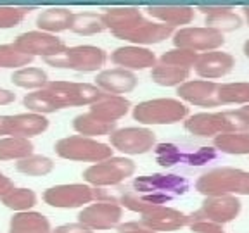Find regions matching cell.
<instances>
[{
    "instance_id": "cell-1",
    "label": "cell",
    "mask_w": 249,
    "mask_h": 233,
    "mask_svg": "<svg viewBox=\"0 0 249 233\" xmlns=\"http://www.w3.org/2000/svg\"><path fill=\"white\" fill-rule=\"evenodd\" d=\"M101 90L90 83L74 82H49L42 90L28 93L23 105L33 114H51L64 107L92 105L102 97Z\"/></svg>"
},
{
    "instance_id": "cell-2",
    "label": "cell",
    "mask_w": 249,
    "mask_h": 233,
    "mask_svg": "<svg viewBox=\"0 0 249 233\" xmlns=\"http://www.w3.org/2000/svg\"><path fill=\"white\" fill-rule=\"evenodd\" d=\"M102 21L106 24V30L111 31L116 38L135 43L137 47L161 43L175 33L173 28L168 24L145 19L139 7L106 9Z\"/></svg>"
},
{
    "instance_id": "cell-3",
    "label": "cell",
    "mask_w": 249,
    "mask_h": 233,
    "mask_svg": "<svg viewBox=\"0 0 249 233\" xmlns=\"http://www.w3.org/2000/svg\"><path fill=\"white\" fill-rule=\"evenodd\" d=\"M196 190L204 197L249 195V171L229 166L214 167L199 176L196 182Z\"/></svg>"
},
{
    "instance_id": "cell-4",
    "label": "cell",
    "mask_w": 249,
    "mask_h": 233,
    "mask_svg": "<svg viewBox=\"0 0 249 233\" xmlns=\"http://www.w3.org/2000/svg\"><path fill=\"white\" fill-rule=\"evenodd\" d=\"M189 188H191V183L185 176L164 175V173L137 176L132 182V190L156 206H163L171 199L185 195Z\"/></svg>"
},
{
    "instance_id": "cell-5",
    "label": "cell",
    "mask_w": 249,
    "mask_h": 233,
    "mask_svg": "<svg viewBox=\"0 0 249 233\" xmlns=\"http://www.w3.org/2000/svg\"><path fill=\"white\" fill-rule=\"evenodd\" d=\"M132 116L142 124H175L189 117V107L178 99H152L137 104Z\"/></svg>"
},
{
    "instance_id": "cell-6",
    "label": "cell",
    "mask_w": 249,
    "mask_h": 233,
    "mask_svg": "<svg viewBox=\"0 0 249 233\" xmlns=\"http://www.w3.org/2000/svg\"><path fill=\"white\" fill-rule=\"evenodd\" d=\"M54 150L59 157L70 161H82V163H102L113 157V149L107 144H102L89 136L73 135L55 142Z\"/></svg>"
},
{
    "instance_id": "cell-7",
    "label": "cell",
    "mask_w": 249,
    "mask_h": 233,
    "mask_svg": "<svg viewBox=\"0 0 249 233\" xmlns=\"http://www.w3.org/2000/svg\"><path fill=\"white\" fill-rule=\"evenodd\" d=\"M52 67L59 69H71L78 73H93L101 69L107 61V54L101 47L95 45H76L70 47L62 54L55 57L43 59Z\"/></svg>"
},
{
    "instance_id": "cell-8",
    "label": "cell",
    "mask_w": 249,
    "mask_h": 233,
    "mask_svg": "<svg viewBox=\"0 0 249 233\" xmlns=\"http://www.w3.org/2000/svg\"><path fill=\"white\" fill-rule=\"evenodd\" d=\"M156 163L163 167H171L177 164L199 167L218 157L214 147H191L183 144H160L156 147Z\"/></svg>"
},
{
    "instance_id": "cell-9",
    "label": "cell",
    "mask_w": 249,
    "mask_h": 233,
    "mask_svg": "<svg viewBox=\"0 0 249 233\" xmlns=\"http://www.w3.org/2000/svg\"><path fill=\"white\" fill-rule=\"evenodd\" d=\"M241 207V200L233 195L206 197L197 211L187 214V226L194 225V223H213V225L223 226L225 223L233 221L239 216Z\"/></svg>"
},
{
    "instance_id": "cell-10",
    "label": "cell",
    "mask_w": 249,
    "mask_h": 233,
    "mask_svg": "<svg viewBox=\"0 0 249 233\" xmlns=\"http://www.w3.org/2000/svg\"><path fill=\"white\" fill-rule=\"evenodd\" d=\"M135 173V163L126 157H111L83 171V180L95 188L116 186Z\"/></svg>"
},
{
    "instance_id": "cell-11",
    "label": "cell",
    "mask_w": 249,
    "mask_h": 233,
    "mask_svg": "<svg viewBox=\"0 0 249 233\" xmlns=\"http://www.w3.org/2000/svg\"><path fill=\"white\" fill-rule=\"evenodd\" d=\"M223 43H225L223 33L206 26H187L173 33L175 49H183V50H191L196 54L218 50L220 47H223Z\"/></svg>"
},
{
    "instance_id": "cell-12",
    "label": "cell",
    "mask_w": 249,
    "mask_h": 233,
    "mask_svg": "<svg viewBox=\"0 0 249 233\" xmlns=\"http://www.w3.org/2000/svg\"><path fill=\"white\" fill-rule=\"evenodd\" d=\"M43 200L52 207L59 209H73L82 207L95 200V188L83 183H71V185H55L43 192Z\"/></svg>"
},
{
    "instance_id": "cell-13",
    "label": "cell",
    "mask_w": 249,
    "mask_h": 233,
    "mask_svg": "<svg viewBox=\"0 0 249 233\" xmlns=\"http://www.w3.org/2000/svg\"><path fill=\"white\" fill-rule=\"evenodd\" d=\"M111 145L116 150L128 155H139L152 150L156 145V133L149 128H139V126H130V128L114 130L111 135Z\"/></svg>"
},
{
    "instance_id": "cell-14",
    "label": "cell",
    "mask_w": 249,
    "mask_h": 233,
    "mask_svg": "<svg viewBox=\"0 0 249 233\" xmlns=\"http://www.w3.org/2000/svg\"><path fill=\"white\" fill-rule=\"evenodd\" d=\"M14 45L24 54L35 57V55H42L43 59L55 57V55L62 54L68 47L59 36L51 35V33H43V31H26L21 33L19 36H16Z\"/></svg>"
},
{
    "instance_id": "cell-15",
    "label": "cell",
    "mask_w": 249,
    "mask_h": 233,
    "mask_svg": "<svg viewBox=\"0 0 249 233\" xmlns=\"http://www.w3.org/2000/svg\"><path fill=\"white\" fill-rule=\"evenodd\" d=\"M123 207L113 202H93L78 214V223L89 230H111L120 225Z\"/></svg>"
},
{
    "instance_id": "cell-16",
    "label": "cell",
    "mask_w": 249,
    "mask_h": 233,
    "mask_svg": "<svg viewBox=\"0 0 249 233\" xmlns=\"http://www.w3.org/2000/svg\"><path fill=\"white\" fill-rule=\"evenodd\" d=\"M49 128V119L40 114L26 113L14 116H0V135H9L14 138H31L42 135Z\"/></svg>"
},
{
    "instance_id": "cell-17",
    "label": "cell",
    "mask_w": 249,
    "mask_h": 233,
    "mask_svg": "<svg viewBox=\"0 0 249 233\" xmlns=\"http://www.w3.org/2000/svg\"><path fill=\"white\" fill-rule=\"evenodd\" d=\"M183 128L196 136H218L233 132V123L225 113H199L183 121Z\"/></svg>"
},
{
    "instance_id": "cell-18",
    "label": "cell",
    "mask_w": 249,
    "mask_h": 233,
    "mask_svg": "<svg viewBox=\"0 0 249 233\" xmlns=\"http://www.w3.org/2000/svg\"><path fill=\"white\" fill-rule=\"evenodd\" d=\"M140 223L152 232H175L187 226V214L168 206H156L140 214Z\"/></svg>"
},
{
    "instance_id": "cell-19",
    "label": "cell",
    "mask_w": 249,
    "mask_h": 233,
    "mask_svg": "<svg viewBox=\"0 0 249 233\" xmlns=\"http://www.w3.org/2000/svg\"><path fill=\"white\" fill-rule=\"evenodd\" d=\"M216 82H208V80H192L185 82L177 88V95L182 100L194 104L197 107H218L216 99Z\"/></svg>"
},
{
    "instance_id": "cell-20",
    "label": "cell",
    "mask_w": 249,
    "mask_h": 233,
    "mask_svg": "<svg viewBox=\"0 0 249 233\" xmlns=\"http://www.w3.org/2000/svg\"><path fill=\"white\" fill-rule=\"evenodd\" d=\"M197 11L204 14L206 28L216 30L220 33H230L242 26V17L233 12L232 5H218V4H201Z\"/></svg>"
},
{
    "instance_id": "cell-21",
    "label": "cell",
    "mask_w": 249,
    "mask_h": 233,
    "mask_svg": "<svg viewBox=\"0 0 249 233\" xmlns=\"http://www.w3.org/2000/svg\"><path fill=\"white\" fill-rule=\"evenodd\" d=\"M235 66V59L227 52L213 50V52H204V54L197 55L196 61V73L201 78L211 82V80H218V78L225 76Z\"/></svg>"
},
{
    "instance_id": "cell-22",
    "label": "cell",
    "mask_w": 249,
    "mask_h": 233,
    "mask_svg": "<svg viewBox=\"0 0 249 233\" xmlns=\"http://www.w3.org/2000/svg\"><path fill=\"white\" fill-rule=\"evenodd\" d=\"M137 83L139 80L135 74L128 69H121V67L101 71L95 78V86L101 92L109 93V95H120V97H123V93L132 92Z\"/></svg>"
},
{
    "instance_id": "cell-23",
    "label": "cell",
    "mask_w": 249,
    "mask_h": 233,
    "mask_svg": "<svg viewBox=\"0 0 249 233\" xmlns=\"http://www.w3.org/2000/svg\"><path fill=\"white\" fill-rule=\"evenodd\" d=\"M111 61L120 66L121 69H147L154 67L158 59L156 54L145 47H120L111 54Z\"/></svg>"
},
{
    "instance_id": "cell-24",
    "label": "cell",
    "mask_w": 249,
    "mask_h": 233,
    "mask_svg": "<svg viewBox=\"0 0 249 233\" xmlns=\"http://www.w3.org/2000/svg\"><path fill=\"white\" fill-rule=\"evenodd\" d=\"M130 100L120 95H109V93H102V97L97 102H93L90 105L89 113L95 116L97 119L104 121V123H116L118 119L124 116L130 111Z\"/></svg>"
},
{
    "instance_id": "cell-25",
    "label": "cell",
    "mask_w": 249,
    "mask_h": 233,
    "mask_svg": "<svg viewBox=\"0 0 249 233\" xmlns=\"http://www.w3.org/2000/svg\"><path fill=\"white\" fill-rule=\"evenodd\" d=\"M145 12L171 28L189 24L194 19V7H189V5H149Z\"/></svg>"
},
{
    "instance_id": "cell-26",
    "label": "cell",
    "mask_w": 249,
    "mask_h": 233,
    "mask_svg": "<svg viewBox=\"0 0 249 233\" xmlns=\"http://www.w3.org/2000/svg\"><path fill=\"white\" fill-rule=\"evenodd\" d=\"M9 233H52L51 221L35 211L18 213L11 217Z\"/></svg>"
},
{
    "instance_id": "cell-27",
    "label": "cell",
    "mask_w": 249,
    "mask_h": 233,
    "mask_svg": "<svg viewBox=\"0 0 249 233\" xmlns=\"http://www.w3.org/2000/svg\"><path fill=\"white\" fill-rule=\"evenodd\" d=\"M73 16L74 12H71L70 9H64V7L45 9L36 17V26L43 33H51V35L52 33H61V31H66L71 28Z\"/></svg>"
},
{
    "instance_id": "cell-28",
    "label": "cell",
    "mask_w": 249,
    "mask_h": 233,
    "mask_svg": "<svg viewBox=\"0 0 249 233\" xmlns=\"http://www.w3.org/2000/svg\"><path fill=\"white\" fill-rule=\"evenodd\" d=\"M216 150L229 155H249V130H233L214 136Z\"/></svg>"
},
{
    "instance_id": "cell-29",
    "label": "cell",
    "mask_w": 249,
    "mask_h": 233,
    "mask_svg": "<svg viewBox=\"0 0 249 233\" xmlns=\"http://www.w3.org/2000/svg\"><path fill=\"white\" fill-rule=\"evenodd\" d=\"M73 128L76 133L82 136H102V135H111L116 130V123H104V121L97 119L90 113L78 114L73 119Z\"/></svg>"
},
{
    "instance_id": "cell-30",
    "label": "cell",
    "mask_w": 249,
    "mask_h": 233,
    "mask_svg": "<svg viewBox=\"0 0 249 233\" xmlns=\"http://www.w3.org/2000/svg\"><path fill=\"white\" fill-rule=\"evenodd\" d=\"M189 76H191V69H185V67L156 64L151 69V80L160 86H177L178 88L189 80Z\"/></svg>"
},
{
    "instance_id": "cell-31",
    "label": "cell",
    "mask_w": 249,
    "mask_h": 233,
    "mask_svg": "<svg viewBox=\"0 0 249 233\" xmlns=\"http://www.w3.org/2000/svg\"><path fill=\"white\" fill-rule=\"evenodd\" d=\"M216 99L220 105L229 104H249V82L218 83Z\"/></svg>"
},
{
    "instance_id": "cell-32",
    "label": "cell",
    "mask_w": 249,
    "mask_h": 233,
    "mask_svg": "<svg viewBox=\"0 0 249 233\" xmlns=\"http://www.w3.org/2000/svg\"><path fill=\"white\" fill-rule=\"evenodd\" d=\"M33 144L28 138H0V161H12V159H26L33 155Z\"/></svg>"
},
{
    "instance_id": "cell-33",
    "label": "cell",
    "mask_w": 249,
    "mask_h": 233,
    "mask_svg": "<svg viewBox=\"0 0 249 233\" xmlns=\"http://www.w3.org/2000/svg\"><path fill=\"white\" fill-rule=\"evenodd\" d=\"M73 33L83 36L95 35V33H101L106 30V24L102 21V14L97 12H78L73 16V23L70 28Z\"/></svg>"
},
{
    "instance_id": "cell-34",
    "label": "cell",
    "mask_w": 249,
    "mask_h": 233,
    "mask_svg": "<svg viewBox=\"0 0 249 233\" xmlns=\"http://www.w3.org/2000/svg\"><path fill=\"white\" fill-rule=\"evenodd\" d=\"M16 169L28 176H45L54 169V161L47 155H30L16 163Z\"/></svg>"
},
{
    "instance_id": "cell-35",
    "label": "cell",
    "mask_w": 249,
    "mask_h": 233,
    "mask_svg": "<svg viewBox=\"0 0 249 233\" xmlns=\"http://www.w3.org/2000/svg\"><path fill=\"white\" fill-rule=\"evenodd\" d=\"M11 82L16 86H21V88H40L47 85V73L40 67H23V69H18L16 73H12Z\"/></svg>"
},
{
    "instance_id": "cell-36",
    "label": "cell",
    "mask_w": 249,
    "mask_h": 233,
    "mask_svg": "<svg viewBox=\"0 0 249 233\" xmlns=\"http://www.w3.org/2000/svg\"><path fill=\"white\" fill-rule=\"evenodd\" d=\"M0 200L9 209H14L18 213H26L36 204V194L31 188H12Z\"/></svg>"
},
{
    "instance_id": "cell-37",
    "label": "cell",
    "mask_w": 249,
    "mask_h": 233,
    "mask_svg": "<svg viewBox=\"0 0 249 233\" xmlns=\"http://www.w3.org/2000/svg\"><path fill=\"white\" fill-rule=\"evenodd\" d=\"M33 62V57L21 52L14 43L0 45V67H21Z\"/></svg>"
},
{
    "instance_id": "cell-38",
    "label": "cell",
    "mask_w": 249,
    "mask_h": 233,
    "mask_svg": "<svg viewBox=\"0 0 249 233\" xmlns=\"http://www.w3.org/2000/svg\"><path fill=\"white\" fill-rule=\"evenodd\" d=\"M196 52L183 50V49H171L166 50L160 57V64H166V66H177V67H185V69H192L197 61Z\"/></svg>"
},
{
    "instance_id": "cell-39",
    "label": "cell",
    "mask_w": 249,
    "mask_h": 233,
    "mask_svg": "<svg viewBox=\"0 0 249 233\" xmlns=\"http://www.w3.org/2000/svg\"><path fill=\"white\" fill-rule=\"evenodd\" d=\"M33 7H19V5H0V30H7V28L19 26L24 21Z\"/></svg>"
},
{
    "instance_id": "cell-40",
    "label": "cell",
    "mask_w": 249,
    "mask_h": 233,
    "mask_svg": "<svg viewBox=\"0 0 249 233\" xmlns=\"http://www.w3.org/2000/svg\"><path fill=\"white\" fill-rule=\"evenodd\" d=\"M227 114L235 130H249V104L244 107L233 109V111H227Z\"/></svg>"
},
{
    "instance_id": "cell-41",
    "label": "cell",
    "mask_w": 249,
    "mask_h": 233,
    "mask_svg": "<svg viewBox=\"0 0 249 233\" xmlns=\"http://www.w3.org/2000/svg\"><path fill=\"white\" fill-rule=\"evenodd\" d=\"M118 233H156V232L145 228L140 221H128V223H123V225H118Z\"/></svg>"
},
{
    "instance_id": "cell-42",
    "label": "cell",
    "mask_w": 249,
    "mask_h": 233,
    "mask_svg": "<svg viewBox=\"0 0 249 233\" xmlns=\"http://www.w3.org/2000/svg\"><path fill=\"white\" fill-rule=\"evenodd\" d=\"M52 233H93V232L87 228V226H83L82 223H68V225L57 226L55 230H52Z\"/></svg>"
},
{
    "instance_id": "cell-43",
    "label": "cell",
    "mask_w": 249,
    "mask_h": 233,
    "mask_svg": "<svg viewBox=\"0 0 249 233\" xmlns=\"http://www.w3.org/2000/svg\"><path fill=\"white\" fill-rule=\"evenodd\" d=\"M192 233H225L220 225H213V223H194L191 225Z\"/></svg>"
},
{
    "instance_id": "cell-44",
    "label": "cell",
    "mask_w": 249,
    "mask_h": 233,
    "mask_svg": "<svg viewBox=\"0 0 249 233\" xmlns=\"http://www.w3.org/2000/svg\"><path fill=\"white\" fill-rule=\"evenodd\" d=\"M12 188H14V183H12V180L9 178V176H5L4 173L0 171V199L4 197V195H7Z\"/></svg>"
},
{
    "instance_id": "cell-45",
    "label": "cell",
    "mask_w": 249,
    "mask_h": 233,
    "mask_svg": "<svg viewBox=\"0 0 249 233\" xmlns=\"http://www.w3.org/2000/svg\"><path fill=\"white\" fill-rule=\"evenodd\" d=\"M16 100V93L11 90L0 88V105H9Z\"/></svg>"
},
{
    "instance_id": "cell-46",
    "label": "cell",
    "mask_w": 249,
    "mask_h": 233,
    "mask_svg": "<svg viewBox=\"0 0 249 233\" xmlns=\"http://www.w3.org/2000/svg\"><path fill=\"white\" fill-rule=\"evenodd\" d=\"M242 50H244V55H246V57L249 59V40H246V43H244V49H242Z\"/></svg>"
},
{
    "instance_id": "cell-47",
    "label": "cell",
    "mask_w": 249,
    "mask_h": 233,
    "mask_svg": "<svg viewBox=\"0 0 249 233\" xmlns=\"http://www.w3.org/2000/svg\"><path fill=\"white\" fill-rule=\"evenodd\" d=\"M244 16H246V19H248V23H249V5H244Z\"/></svg>"
}]
</instances>
